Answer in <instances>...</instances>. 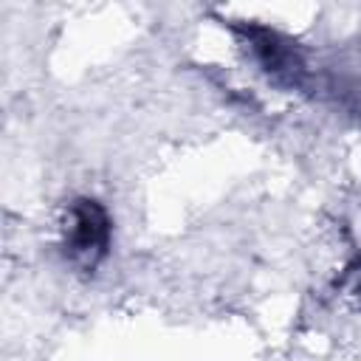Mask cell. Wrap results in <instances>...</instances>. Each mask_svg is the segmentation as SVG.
<instances>
[{
    "label": "cell",
    "instance_id": "cell-1",
    "mask_svg": "<svg viewBox=\"0 0 361 361\" xmlns=\"http://www.w3.org/2000/svg\"><path fill=\"white\" fill-rule=\"evenodd\" d=\"M110 223L96 200H76L65 220V251L82 268H93L107 251Z\"/></svg>",
    "mask_w": 361,
    "mask_h": 361
}]
</instances>
